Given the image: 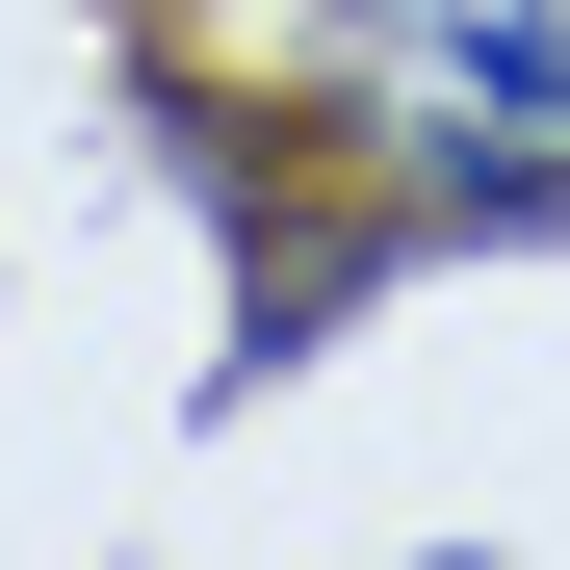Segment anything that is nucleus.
Returning a JSON list of instances; mask_svg holds the SVG:
<instances>
[{
	"label": "nucleus",
	"instance_id": "f03ea898",
	"mask_svg": "<svg viewBox=\"0 0 570 570\" xmlns=\"http://www.w3.org/2000/svg\"><path fill=\"white\" fill-rule=\"evenodd\" d=\"M415 570H493V544H415Z\"/></svg>",
	"mask_w": 570,
	"mask_h": 570
},
{
	"label": "nucleus",
	"instance_id": "f257e3e1",
	"mask_svg": "<svg viewBox=\"0 0 570 570\" xmlns=\"http://www.w3.org/2000/svg\"><path fill=\"white\" fill-rule=\"evenodd\" d=\"M312 105L415 234H570V0H312Z\"/></svg>",
	"mask_w": 570,
	"mask_h": 570
}]
</instances>
